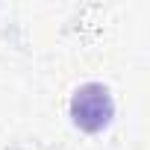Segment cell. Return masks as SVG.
I'll return each instance as SVG.
<instances>
[{
  "label": "cell",
  "instance_id": "cell-1",
  "mask_svg": "<svg viewBox=\"0 0 150 150\" xmlns=\"http://www.w3.org/2000/svg\"><path fill=\"white\" fill-rule=\"evenodd\" d=\"M112 97H109V88L100 86V83H88L83 88H77L71 100V115H74V124L83 127L86 132H97L103 129L109 121H112Z\"/></svg>",
  "mask_w": 150,
  "mask_h": 150
}]
</instances>
